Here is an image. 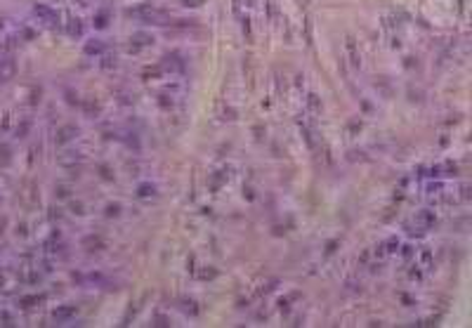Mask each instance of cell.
I'll use <instances>...</instances> for the list:
<instances>
[{
    "label": "cell",
    "mask_w": 472,
    "mask_h": 328,
    "mask_svg": "<svg viewBox=\"0 0 472 328\" xmlns=\"http://www.w3.org/2000/svg\"><path fill=\"white\" fill-rule=\"evenodd\" d=\"M128 17L137 19V21H142V24H168V14L163 12V10H159V7L149 5V3H142V5L137 7H130Z\"/></svg>",
    "instance_id": "cell-1"
},
{
    "label": "cell",
    "mask_w": 472,
    "mask_h": 328,
    "mask_svg": "<svg viewBox=\"0 0 472 328\" xmlns=\"http://www.w3.org/2000/svg\"><path fill=\"white\" fill-rule=\"evenodd\" d=\"M409 227H413L411 231H430L437 227V215L435 210H430V208H423V210H418L416 215L411 217V222H409Z\"/></svg>",
    "instance_id": "cell-2"
},
{
    "label": "cell",
    "mask_w": 472,
    "mask_h": 328,
    "mask_svg": "<svg viewBox=\"0 0 472 328\" xmlns=\"http://www.w3.org/2000/svg\"><path fill=\"white\" fill-rule=\"evenodd\" d=\"M33 14H36L38 21H43L45 26H50V29H57V26H61V14L57 12V10H52L50 5H43V3H38V5H33Z\"/></svg>",
    "instance_id": "cell-3"
},
{
    "label": "cell",
    "mask_w": 472,
    "mask_h": 328,
    "mask_svg": "<svg viewBox=\"0 0 472 328\" xmlns=\"http://www.w3.org/2000/svg\"><path fill=\"white\" fill-rule=\"evenodd\" d=\"M413 267H416L413 276H423V274H428L430 269L435 267V255H432V250H430V248H420V250H418L416 260H413Z\"/></svg>",
    "instance_id": "cell-4"
},
{
    "label": "cell",
    "mask_w": 472,
    "mask_h": 328,
    "mask_svg": "<svg viewBox=\"0 0 472 328\" xmlns=\"http://www.w3.org/2000/svg\"><path fill=\"white\" fill-rule=\"evenodd\" d=\"M76 316H78V307H74V304H59L52 312V321L59 323V326H69V323L76 321Z\"/></svg>",
    "instance_id": "cell-5"
},
{
    "label": "cell",
    "mask_w": 472,
    "mask_h": 328,
    "mask_svg": "<svg viewBox=\"0 0 472 328\" xmlns=\"http://www.w3.org/2000/svg\"><path fill=\"white\" fill-rule=\"evenodd\" d=\"M17 76V61L12 55H5L0 59V83H7Z\"/></svg>",
    "instance_id": "cell-6"
},
{
    "label": "cell",
    "mask_w": 472,
    "mask_h": 328,
    "mask_svg": "<svg viewBox=\"0 0 472 328\" xmlns=\"http://www.w3.org/2000/svg\"><path fill=\"white\" fill-rule=\"evenodd\" d=\"M61 26H64L69 38H83V31L85 29H83V21H80L78 17H71V14H69L66 21H61Z\"/></svg>",
    "instance_id": "cell-7"
},
{
    "label": "cell",
    "mask_w": 472,
    "mask_h": 328,
    "mask_svg": "<svg viewBox=\"0 0 472 328\" xmlns=\"http://www.w3.org/2000/svg\"><path fill=\"white\" fill-rule=\"evenodd\" d=\"M57 161H59V165H64V168H76V165H83L85 158H83L80 151H61Z\"/></svg>",
    "instance_id": "cell-8"
},
{
    "label": "cell",
    "mask_w": 472,
    "mask_h": 328,
    "mask_svg": "<svg viewBox=\"0 0 472 328\" xmlns=\"http://www.w3.org/2000/svg\"><path fill=\"white\" fill-rule=\"evenodd\" d=\"M78 137V128L76 125H64V128L57 130V142L59 144H69V142H74Z\"/></svg>",
    "instance_id": "cell-9"
},
{
    "label": "cell",
    "mask_w": 472,
    "mask_h": 328,
    "mask_svg": "<svg viewBox=\"0 0 472 328\" xmlns=\"http://www.w3.org/2000/svg\"><path fill=\"white\" fill-rule=\"evenodd\" d=\"M153 43V38L149 36V33H132L130 36V50H140V48H149V45Z\"/></svg>",
    "instance_id": "cell-10"
},
{
    "label": "cell",
    "mask_w": 472,
    "mask_h": 328,
    "mask_svg": "<svg viewBox=\"0 0 472 328\" xmlns=\"http://www.w3.org/2000/svg\"><path fill=\"white\" fill-rule=\"evenodd\" d=\"M345 50H347V55H350L352 67H354V69L362 67V55H359V50H356V43H354V38H352V36L345 40Z\"/></svg>",
    "instance_id": "cell-11"
},
{
    "label": "cell",
    "mask_w": 472,
    "mask_h": 328,
    "mask_svg": "<svg viewBox=\"0 0 472 328\" xmlns=\"http://www.w3.org/2000/svg\"><path fill=\"white\" fill-rule=\"evenodd\" d=\"M321 109H324L321 97L319 95H314V92H309V95H307V111L312 114V118H317V116L321 114Z\"/></svg>",
    "instance_id": "cell-12"
},
{
    "label": "cell",
    "mask_w": 472,
    "mask_h": 328,
    "mask_svg": "<svg viewBox=\"0 0 472 328\" xmlns=\"http://www.w3.org/2000/svg\"><path fill=\"white\" fill-rule=\"evenodd\" d=\"M85 55H104V43L102 40H87L85 43Z\"/></svg>",
    "instance_id": "cell-13"
},
{
    "label": "cell",
    "mask_w": 472,
    "mask_h": 328,
    "mask_svg": "<svg viewBox=\"0 0 472 328\" xmlns=\"http://www.w3.org/2000/svg\"><path fill=\"white\" fill-rule=\"evenodd\" d=\"M137 196H140V199H153V196H156V187L149 182L140 184V187H137Z\"/></svg>",
    "instance_id": "cell-14"
},
{
    "label": "cell",
    "mask_w": 472,
    "mask_h": 328,
    "mask_svg": "<svg viewBox=\"0 0 472 328\" xmlns=\"http://www.w3.org/2000/svg\"><path fill=\"white\" fill-rule=\"evenodd\" d=\"M43 298H38V295H29V298H21L19 302H21V307L24 310H31V307H36V302H40Z\"/></svg>",
    "instance_id": "cell-15"
},
{
    "label": "cell",
    "mask_w": 472,
    "mask_h": 328,
    "mask_svg": "<svg viewBox=\"0 0 472 328\" xmlns=\"http://www.w3.org/2000/svg\"><path fill=\"white\" fill-rule=\"evenodd\" d=\"M383 246H385V253H387V255H392V253H397V250H399V241H397V238H387Z\"/></svg>",
    "instance_id": "cell-16"
},
{
    "label": "cell",
    "mask_w": 472,
    "mask_h": 328,
    "mask_svg": "<svg viewBox=\"0 0 472 328\" xmlns=\"http://www.w3.org/2000/svg\"><path fill=\"white\" fill-rule=\"evenodd\" d=\"M10 161H12V156H10V149H7V146H0V163L7 165Z\"/></svg>",
    "instance_id": "cell-17"
},
{
    "label": "cell",
    "mask_w": 472,
    "mask_h": 328,
    "mask_svg": "<svg viewBox=\"0 0 472 328\" xmlns=\"http://www.w3.org/2000/svg\"><path fill=\"white\" fill-rule=\"evenodd\" d=\"M151 326H170V319H168V316H163V314H156V316H153Z\"/></svg>",
    "instance_id": "cell-18"
},
{
    "label": "cell",
    "mask_w": 472,
    "mask_h": 328,
    "mask_svg": "<svg viewBox=\"0 0 472 328\" xmlns=\"http://www.w3.org/2000/svg\"><path fill=\"white\" fill-rule=\"evenodd\" d=\"M194 304H196L194 300H182V310L184 312H191V314H196L198 307H194Z\"/></svg>",
    "instance_id": "cell-19"
},
{
    "label": "cell",
    "mask_w": 472,
    "mask_h": 328,
    "mask_svg": "<svg viewBox=\"0 0 472 328\" xmlns=\"http://www.w3.org/2000/svg\"><path fill=\"white\" fill-rule=\"evenodd\" d=\"M0 326H14L12 316L7 314V312H0Z\"/></svg>",
    "instance_id": "cell-20"
},
{
    "label": "cell",
    "mask_w": 472,
    "mask_h": 328,
    "mask_svg": "<svg viewBox=\"0 0 472 328\" xmlns=\"http://www.w3.org/2000/svg\"><path fill=\"white\" fill-rule=\"evenodd\" d=\"M95 26H97V29H104L106 26V14L104 12H99L97 17H95Z\"/></svg>",
    "instance_id": "cell-21"
},
{
    "label": "cell",
    "mask_w": 472,
    "mask_h": 328,
    "mask_svg": "<svg viewBox=\"0 0 472 328\" xmlns=\"http://www.w3.org/2000/svg\"><path fill=\"white\" fill-rule=\"evenodd\" d=\"M118 210H121V206H118V203H114V206L106 208V215H118Z\"/></svg>",
    "instance_id": "cell-22"
},
{
    "label": "cell",
    "mask_w": 472,
    "mask_h": 328,
    "mask_svg": "<svg viewBox=\"0 0 472 328\" xmlns=\"http://www.w3.org/2000/svg\"><path fill=\"white\" fill-rule=\"evenodd\" d=\"M74 3H76V5H80V7H87L92 0H74Z\"/></svg>",
    "instance_id": "cell-23"
}]
</instances>
